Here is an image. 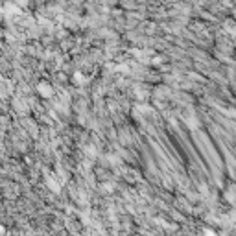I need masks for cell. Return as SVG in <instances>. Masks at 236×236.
<instances>
[{"instance_id": "6da1fadb", "label": "cell", "mask_w": 236, "mask_h": 236, "mask_svg": "<svg viewBox=\"0 0 236 236\" xmlns=\"http://www.w3.org/2000/svg\"><path fill=\"white\" fill-rule=\"evenodd\" d=\"M39 91H41V94H50V85H46V83H41L39 85Z\"/></svg>"}]
</instances>
